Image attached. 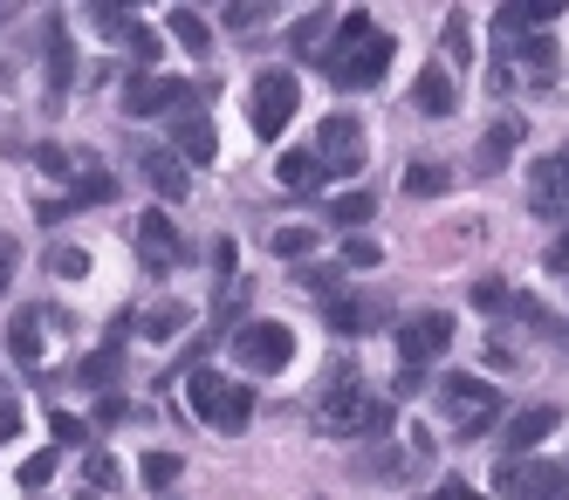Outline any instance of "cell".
<instances>
[{"mask_svg": "<svg viewBox=\"0 0 569 500\" xmlns=\"http://www.w3.org/2000/svg\"><path fill=\"white\" fill-rule=\"evenodd\" d=\"M528 213L536 220H556V227H569V192L556 186V164L542 158L536 172H528Z\"/></svg>", "mask_w": 569, "mask_h": 500, "instance_id": "obj_15", "label": "cell"}, {"mask_svg": "<svg viewBox=\"0 0 569 500\" xmlns=\"http://www.w3.org/2000/svg\"><path fill=\"white\" fill-rule=\"evenodd\" d=\"M124 411H131L124 398H117V391H103V398H97V419H90V426H117V419H124Z\"/></svg>", "mask_w": 569, "mask_h": 500, "instance_id": "obj_46", "label": "cell"}, {"mask_svg": "<svg viewBox=\"0 0 569 500\" xmlns=\"http://www.w3.org/2000/svg\"><path fill=\"white\" fill-rule=\"evenodd\" d=\"M521 138V117H501V123H487V138H480V158H473V172H501L508 151Z\"/></svg>", "mask_w": 569, "mask_h": 500, "instance_id": "obj_19", "label": "cell"}, {"mask_svg": "<svg viewBox=\"0 0 569 500\" xmlns=\"http://www.w3.org/2000/svg\"><path fill=\"white\" fill-rule=\"evenodd\" d=\"M495 493L501 500H569V480H562V467H549V460H508L501 473H495Z\"/></svg>", "mask_w": 569, "mask_h": 500, "instance_id": "obj_8", "label": "cell"}, {"mask_svg": "<svg viewBox=\"0 0 569 500\" xmlns=\"http://www.w3.org/2000/svg\"><path fill=\"white\" fill-rule=\"evenodd\" d=\"M316 164H322V179H350V172H363V123L357 117H322V131H316Z\"/></svg>", "mask_w": 569, "mask_h": 500, "instance_id": "obj_7", "label": "cell"}, {"mask_svg": "<svg viewBox=\"0 0 569 500\" xmlns=\"http://www.w3.org/2000/svg\"><path fill=\"white\" fill-rule=\"evenodd\" d=\"M439 411H446V426H453L460 439H480L501 419V391L487 378H439Z\"/></svg>", "mask_w": 569, "mask_h": 500, "instance_id": "obj_3", "label": "cell"}, {"mask_svg": "<svg viewBox=\"0 0 569 500\" xmlns=\"http://www.w3.org/2000/svg\"><path fill=\"white\" fill-rule=\"evenodd\" d=\"M302 110V90H296V69H261L254 76V97H248V117L261 138H281Z\"/></svg>", "mask_w": 569, "mask_h": 500, "instance_id": "obj_5", "label": "cell"}, {"mask_svg": "<svg viewBox=\"0 0 569 500\" xmlns=\"http://www.w3.org/2000/svg\"><path fill=\"white\" fill-rule=\"evenodd\" d=\"M42 41H49V56H42V62H49V97L62 103V97H69V82H76V41H69V28H62V21H49V34H42Z\"/></svg>", "mask_w": 569, "mask_h": 500, "instance_id": "obj_17", "label": "cell"}, {"mask_svg": "<svg viewBox=\"0 0 569 500\" xmlns=\"http://www.w3.org/2000/svg\"><path fill=\"white\" fill-rule=\"evenodd\" d=\"M90 487H97V493L117 487V460H110V452H90Z\"/></svg>", "mask_w": 569, "mask_h": 500, "instance_id": "obj_43", "label": "cell"}, {"mask_svg": "<svg viewBox=\"0 0 569 500\" xmlns=\"http://www.w3.org/2000/svg\"><path fill=\"white\" fill-rule=\"evenodd\" d=\"M14 261H21V254H14V240L0 233V296H8V288H14Z\"/></svg>", "mask_w": 569, "mask_h": 500, "instance_id": "obj_47", "label": "cell"}, {"mask_svg": "<svg viewBox=\"0 0 569 500\" xmlns=\"http://www.w3.org/2000/svg\"><path fill=\"white\" fill-rule=\"evenodd\" d=\"M268 247H274L281 261H309V254H316V227H274Z\"/></svg>", "mask_w": 569, "mask_h": 500, "instance_id": "obj_30", "label": "cell"}, {"mask_svg": "<svg viewBox=\"0 0 569 500\" xmlns=\"http://www.w3.org/2000/svg\"><path fill=\"white\" fill-rule=\"evenodd\" d=\"M289 49H296L302 62H322V49H330V14H322V8L302 14V21L289 28Z\"/></svg>", "mask_w": 569, "mask_h": 500, "instance_id": "obj_26", "label": "cell"}, {"mask_svg": "<svg viewBox=\"0 0 569 500\" xmlns=\"http://www.w3.org/2000/svg\"><path fill=\"white\" fill-rule=\"evenodd\" d=\"M371 213H378V199H371V192H337V199H330V220L350 227V233H363V220H371Z\"/></svg>", "mask_w": 569, "mask_h": 500, "instance_id": "obj_29", "label": "cell"}, {"mask_svg": "<svg viewBox=\"0 0 569 500\" xmlns=\"http://www.w3.org/2000/svg\"><path fill=\"white\" fill-rule=\"evenodd\" d=\"M274 179L289 186V192H316V186H322V164H316V151H281Z\"/></svg>", "mask_w": 569, "mask_h": 500, "instance_id": "obj_27", "label": "cell"}, {"mask_svg": "<svg viewBox=\"0 0 569 500\" xmlns=\"http://www.w3.org/2000/svg\"><path fill=\"white\" fill-rule=\"evenodd\" d=\"M138 268L144 274H172L179 268V227L166 213H144L138 220Z\"/></svg>", "mask_w": 569, "mask_h": 500, "instance_id": "obj_12", "label": "cell"}, {"mask_svg": "<svg viewBox=\"0 0 569 500\" xmlns=\"http://www.w3.org/2000/svg\"><path fill=\"white\" fill-rule=\"evenodd\" d=\"M49 473H56V446H49V452H34V460L21 467V487H28V493H34V487H49Z\"/></svg>", "mask_w": 569, "mask_h": 500, "instance_id": "obj_42", "label": "cell"}, {"mask_svg": "<svg viewBox=\"0 0 569 500\" xmlns=\"http://www.w3.org/2000/svg\"><path fill=\"white\" fill-rule=\"evenodd\" d=\"M556 426H562V411H556V404H528V411H515V419L501 426V446H508V460H521L528 446H542Z\"/></svg>", "mask_w": 569, "mask_h": 500, "instance_id": "obj_14", "label": "cell"}, {"mask_svg": "<svg viewBox=\"0 0 569 500\" xmlns=\"http://www.w3.org/2000/svg\"><path fill=\"white\" fill-rule=\"evenodd\" d=\"M289 357H296V329L289 322H274V316L233 322V363L240 370H281Z\"/></svg>", "mask_w": 569, "mask_h": 500, "instance_id": "obj_6", "label": "cell"}, {"mask_svg": "<svg viewBox=\"0 0 569 500\" xmlns=\"http://www.w3.org/2000/svg\"><path fill=\"white\" fill-rule=\"evenodd\" d=\"M233 274V240H213V281Z\"/></svg>", "mask_w": 569, "mask_h": 500, "instance_id": "obj_50", "label": "cell"}, {"mask_svg": "<svg viewBox=\"0 0 569 500\" xmlns=\"http://www.w3.org/2000/svg\"><path fill=\"white\" fill-rule=\"evenodd\" d=\"M103 199H117V172H103V164L83 158V179L69 186V213H83V206H103Z\"/></svg>", "mask_w": 569, "mask_h": 500, "instance_id": "obj_24", "label": "cell"}, {"mask_svg": "<svg viewBox=\"0 0 569 500\" xmlns=\"http://www.w3.org/2000/svg\"><path fill=\"white\" fill-rule=\"evenodd\" d=\"M508 56H521L528 82H556V69H562V62H556V41H549V34H521Z\"/></svg>", "mask_w": 569, "mask_h": 500, "instance_id": "obj_20", "label": "cell"}, {"mask_svg": "<svg viewBox=\"0 0 569 500\" xmlns=\"http://www.w3.org/2000/svg\"><path fill=\"white\" fill-rule=\"evenodd\" d=\"M398 56V41L371 28V14L350 8L337 28H330V49H322V69H330V82H343V90H371V82H385Z\"/></svg>", "mask_w": 569, "mask_h": 500, "instance_id": "obj_1", "label": "cell"}, {"mask_svg": "<svg viewBox=\"0 0 569 500\" xmlns=\"http://www.w3.org/2000/svg\"><path fill=\"white\" fill-rule=\"evenodd\" d=\"M186 302H158V309H138V337H151V343H172V337H186Z\"/></svg>", "mask_w": 569, "mask_h": 500, "instance_id": "obj_21", "label": "cell"}, {"mask_svg": "<svg viewBox=\"0 0 569 500\" xmlns=\"http://www.w3.org/2000/svg\"><path fill=\"white\" fill-rule=\"evenodd\" d=\"M412 110H419V117H453V110H460L453 76H446L439 62H426V69H419V82H412Z\"/></svg>", "mask_w": 569, "mask_h": 500, "instance_id": "obj_16", "label": "cell"}, {"mask_svg": "<svg viewBox=\"0 0 569 500\" xmlns=\"http://www.w3.org/2000/svg\"><path fill=\"white\" fill-rule=\"evenodd\" d=\"M515 302V288L508 281H473V309H487V316H501Z\"/></svg>", "mask_w": 569, "mask_h": 500, "instance_id": "obj_39", "label": "cell"}, {"mask_svg": "<svg viewBox=\"0 0 569 500\" xmlns=\"http://www.w3.org/2000/svg\"><path fill=\"white\" fill-rule=\"evenodd\" d=\"M0 398H8V391H0Z\"/></svg>", "mask_w": 569, "mask_h": 500, "instance_id": "obj_55", "label": "cell"}, {"mask_svg": "<svg viewBox=\"0 0 569 500\" xmlns=\"http://www.w3.org/2000/svg\"><path fill=\"white\" fill-rule=\"evenodd\" d=\"M378 261H385V254H378L371 233H350V240H343V268H378Z\"/></svg>", "mask_w": 569, "mask_h": 500, "instance_id": "obj_40", "label": "cell"}, {"mask_svg": "<svg viewBox=\"0 0 569 500\" xmlns=\"http://www.w3.org/2000/svg\"><path fill=\"white\" fill-rule=\"evenodd\" d=\"M166 151H179V158H186V172H192V164H213V158H220V138H213L207 110H179V117H172Z\"/></svg>", "mask_w": 569, "mask_h": 500, "instance_id": "obj_11", "label": "cell"}, {"mask_svg": "<svg viewBox=\"0 0 569 500\" xmlns=\"http://www.w3.org/2000/svg\"><path fill=\"white\" fill-rule=\"evenodd\" d=\"M49 274L83 281V274H90V254H83V247H49Z\"/></svg>", "mask_w": 569, "mask_h": 500, "instance_id": "obj_37", "label": "cell"}, {"mask_svg": "<svg viewBox=\"0 0 569 500\" xmlns=\"http://www.w3.org/2000/svg\"><path fill=\"white\" fill-rule=\"evenodd\" d=\"M199 97H213V82H186V76H131L124 82V117H179V110H199Z\"/></svg>", "mask_w": 569, "mask_h": 500, "instance_id": "obj_4", "label": "cell"}, {"mask_svg": "<svg viewBox=\"0 0 569 500\" xmlns=\"http://www.w3.org/2000/svg\"><path fill=\"white\" fill-rule=\"evenodd\" d=\"M220 21H227V28H261V21H268V8H254V0H240V8H227Z\"/></svg>", "mask_w": 569, "mask_h": 500, "instance_id": "obj_44", "label": "cell"}, {"mask_svg": "<svg viewBox=\"0 0 569 500\" xmlns=\"http://www.w3.org/2000/svg\"><path fill=\"white\" fill-rule=\"evenodd\" d=\"M562 480H569V467H562Z\"/></svg>", "mask_w": 569, "mask_h": 500, "instance_id": "obj_54", "label": "cell"}, {"mask_svg": "<svg viewBox=\"0 0 569 500\" xmlns=\"http://www.w3.org/2000/svg\"><path fill=\"white\" fill-rule=\"evenodd\" d=\"M179 473H186V460H179V452H144V480H151L158 493H166Z\"/></svg>", "mask_w": 569, "mask_h": 500, "instance_id": "obj_35", "label": "cell"}, {"mask_svg": "<svg viewBox=\"0 0 569 500\" xmlns=\"http://www.w3.org/2000/svg\"><path fill=\"white\" fill-rule=\"evenodd\" d=\"M138 172L151 192H166V199H186L192 192V172H186V158L166 151V144H138Z\"/></svg>", "mask_w": 569, "mask_h": 500, "instance_id": "obj_13", "label": "cell"}, {"mask_svg": "<svg viewBox=\"0 0 569 500\" xmlns=\"http://www.w3.org/2000/svg\"><path fill=\"white\" fill-rule=\"evenodd\" d=\"M138 337V309H124V316H110V329H103V350H124Z\"/></svg>", "mask_w": 569, "mask_h": 500, "instance_id": "obj_41", "label": "cell"}, {"mask_svg": "<svg viewBox=\"0 0 569 500\" xmlns=\"http://www.w3.org/2000/svg\"><path fill=\"white\" fill-rule=\"evenodd\" d=\"M76 500H103V493H97V487H83V493H76Z\"/></svg>", "mask_w": 569, "mask_h": 500, "instance_id": "obj_53", "label": "cell"}, {"mask_svg": "<svg viewBox=\"0 0 569 500\" xmlns=\"http://www.w3.org/2000/svg\"><path fill=\"white\" fill-rule=\"evenodd\" d=\"M49 432L56 446H90V419H76V411H49Z\"/></svg>", "mask_w": 569, "mask_h": 500, "instance_id": "obj_38", "label": "cell"}, {"mask_svg": "<svg viewBox=\"0 0 569 500\" xmlns=\"http://www.w3.org/2000/svg\"><path fill=\"white\" fill-rule=\"evenodd\" d=\"M508 316H515V322L528 329V337H556V316H549V309H542L536 296H515V302H508Z\"/></svg>", "mask_w": 569, "mask_h": 500, "instance_id": "obj_33", "label": "cell"}, {"mask_svg": "<svg viewBox=\"0 0 569 500\" xmlns=\"http://www.w3.org/2000/svg\"><path fill=\"white\" fill-rule=\"evenodd\" d=\"M34 164H42V172L62 186V179H76V164H83V158H76L69 144H34Z\"/></svg>", "mask_w": 569, "mask_h": 500, "instance_id": "obj_34", "label": "cell"}, {"mask_svg": "<svg viewBox=\"0 0 569 500\" xmlns=\"http://www.w3.org/2000/svg\"><path fill=\"white\" fill-rule=\"evenodd\" d=\"M549 268H556V274H569V227H562V233H556V247H549Z\"/></svg>", "mask_w": 569, "mask_h": 500, "instance_id": "obj_51", "label": "cell"}, {"mask_svg": "<svg viewBox=\"0 0 569 500\" xmlns=\"http://www.w3.org/2000/svg\"><path fill=\"white\" fill-rule=\"evenodd\" d=\"M131 56H138V62H144V76H151V62H158V34H151L144 21H138V34H131Z\"/></svg>", "mask_w": 569, "mask_h": 500, "instance_id": "obj_45", "label": "cell"}, {"mask_svg": "<svg viewBox=\"0 0 569 500\" xmlns=\"http://www.w3.org/2000/svg\"><path fill=\"white\" fill-rule=\"evenodd\" d=\"M166 28H172V41H179V49H186V56H199V62H207V56H213V28H207V21H199L192 8H172V14H166Z\"/></svg>", "mask_w": 569, "mask_h": 500, "instance_id": "obj_23", "label": "cell"}, {"mask_svg": "<svg viewBox=\"0 0 569 500\" xmlns=\"http://www.w3.org/2000/svg\"><path fill=\"white\" fill-rule=\"evenodd\" d=\"M316 432L322 439H385L391 432V398L363 391L357 363H337L330 391H322V411H316Z\"/></svg>", "mask_w": 569, "mask_h": 500, "instance_id": "obj_2", "label": "cell"}, {"mask_svg": "<svg viewBox=\"0 0 569 500\" xmlns=\"http://www.w3.org/2000/svg\"><path fill=\"white\" fill-rule=\"evenodd\" d=\"M432 500H487V493H473L467 480H439V487H432Z\"/></svg>", "mask_w": 569, "mask_h": 500, "instance_id": "obj_49", "label": "cell"}, {"mask_svg": "<svg viewBox=\"0 0 569 500\" xmlns=\"http://www.w3.org/2000/svg\"><path fill=\"white\" fill-rule=\"evenodd\" d=\"M296 281L309 288V296H322V302H330V296H343V261H330V268H322V261H309Z\"/></svg>", "mask_w": 569, "mask_h": 500, "instance_id": "obj_32", "label": "cell"}, {"mask_svg": "<svg viewBox=\"0 0 569 500\" xmlns=\"http://www.w3.org/2000/svg\"><path fill=\"white\" fill-rule=\"evenodd\" d=\"M117 370H124V357H117V350H90L83 363L69 370V378L83 384V391H97V398H103V391H117Z\"/></svg>", "mask_w": 569, "mask_h": 500, "instance_id": "obj_22", "label": "cell"}, {"mask_svg": "<svg viewBox=\"0 0 569 500\" xmlns=\"http://www.w3.org/2000/svg\"><path fill=\"white\" fill-rule=\"evenodd\" d=\"M405 192H412V199H439V192H453V172H446V164H412V172H405Z\"/></svg>", "mask_w": 569, "mask_h": 500, "instance_id": "obj_31", "label": "cell"}, {"mask_svg": "<svg viewBox=\"0 0 569 500\" xmlns=\"http://www.w3.org/2000/svg\"><path fill=\"white\" fill-rule=\"evenodd\" d=\"M549 164H556V186H562V192H569V144H562V151H556V158H549Z\"/></svg>", "mask_w": 569, "mask_h": 500, "instance_id": "obj_52", "label": "cell"}, {"mask_svg": "<svg viewBox=\"0 0 569 500\" xmlns=\"http://www.w3.org/2000/svg\"><path fill=\"white\" fill-rule=\"evenodd\" d=\"M248 419H254V391L227 384V398H220V411H213V432H248Z\"/></svg>", "mask_w": 569, "mask_h": 500, "instance_id": "obj_28", "label": "cell"}, {"mask_svg": "<svg viewBox=\"0 0 569 500\" xmlns=\"http://www.w3.org/2000/svg\"><path fill=\"white\" fill-rule=\"evenodd\" d=\"M322 322H330L337 337H385L391 309H385V296H330L322 302Z\"/></svg>", "mask_w": 569, "mask_h": 500, "instance_id": "obj_10", "label": "cell"}, {"mask_svg": "<svg viewBox=\"0 0 569 500\" xmlns=\"http://www.w3.org/2000/svg\"><path fill=\"white\" fill-rule=\"evenodd\" d=\"M42 329H49L42 309H21V316L8 322V357H14V363H42Z\"/></svg>", "mask_w": 569, "mask_h": 500, "instance_id": "obj_18", "label": "cell"}, {"mask_svg": "<svg viewBox=\"0 0 569 500\" xmlns=\"http://www.w3.org/2000/svg\"><path fill=\"white\" fill-rule=\"evenodd\" d=\"M14 432H21V404H14V398H0V446H8Z\"/></svg>", "mask_w": 569, "mask_h": 500, "instance_id": "obj_48", "label": "cell"}, {"mask_svg": "<svg viewBox=\"0 0 569 500\" xmlns=\"http://www.w3.org/2000/svg\"><path fill=\"white\" fill-rule=\"evenodd\" d=\"M446 350H453V316H412V322H398V357H405V370H426Z\"/></svg>", "mask_w": 569, "mask_h": 500, "instance_id": "obj_9", "label": "cell"}, {"mask_svg": "<svg viewBox=\"0 0 569 500\" xmlns=\"http://www.w3.org/2000/svg\"><path fill=\"white\" fill-rule=\"evenodd\" d=\"M446 56H453V62H473V28H467V14H460V8L446 14Z\"/></svg>", "mask_w": 569, "mask_h": 500, "instance_id": "obj_36", "label": "cell"}, {"mask_svg": "<svg viewBox=\"0 0 569 500\" xmlns=\"http://www.w3.org/2000/svg\"><path fill=\"white\" fill-rule=\"evenodd\" d=\"M220 398H227V378H220V370H192V378H186V404L199 411V426H213Z\"/></svg>", "mask_w": 569, "mask_h": 500, "instance_id": "obj_25", "label": "cell"}]
</instances>
